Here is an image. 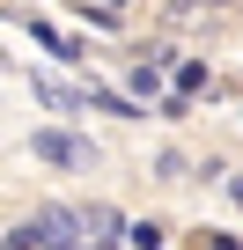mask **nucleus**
Listing matches in <instances>:
<instances>
[{"instance_id": "nucleus-1", "label": "nucleus", "mask_w": 243, "mask_h": 250, "mask_svg": "<svg viewBox=\"0 0 243 250\" xmlns=\"http://www.w3.org/2000/svg\"><path fill=\"white\" fill-rule=\"evenodd\" d=\"M30 155H37V162H59V169H88V162H96V147H88L81 133H59V125L30 133Z\"/></svg>"}, {"instance_id": "nucleus-3", "label": "nucleus", "mask_w": 243, "mask_h": 250, "mask_svg": "<svg viewBox=\"0 0 243 250\" xmlns=\"http://www.w3.org/2000/svg\"><path fill=\"white\" fill-rule=\"evenodd\" d=\"M155 88H162V74H155V66H133V96H140V103H148V96H155Z\"/></svg>"}, {"instance_id": "nucleus-2", "label": "nucleus", "mask_w": 243, "mask_h": 250, "mask_svg": "<svg viewBox=\"0 0 243 250\" xmlns=\"http://www.w3.org/2000/svg\"><path fill=\"white\" fill-rule=\"evenodd\" d=\"M30 88H37V96H44L52 110H81V88H59V81H44V74H37Z\"/></svg>"}, {"instance_id": "nucleus-7", "label": "nucleus", "mask_w": 243, "mask_h": 250, "mask_svg": "<svg viewBox=\"0 0 243 250\" xmlns=\"http://www.w3.org/2000/svg\"><path fill=\"white\" fill-rule=\"evenodd\" d=\"M228 199H236V206H243V177H228Z\"/></svg>"}, {"instance_id": "nucleus-5", "label": "nucleus", "mask_w": 243, "mask_h": 250, "mask_svg": "<svg viewBox=\"0 0 243 250\" xmlns=\"http://www.w3.org/2000/svg\"><path fill=\"white\" fill-rule=\"evenodd\" d=\"M126 235H133V250H162V228H155V221H140V228H126Z\"/></svg>"}, {"instance_id": "nucleus-6", "label": "nucleus", "mask_w": 243, "mask_h": 250, "mask_svg": "<svg viewBox=\"0 0 243 250\" xmlns=\"http://www.w3.org/2000/svg\"><path fill=\"white\" fill-rule=\"evenodd\" d=\"M206 250H236V235H214V228H206Z\"/></svg>"}, {"instance_id": "nucleus-4", "label": "nucleus", "mask_w": 243, "mask_h": 250, "mask_svg": "<svg viewBox=\"0 0 243 250\" xmlns=\"http://www.w3.org/2000/svg\"><path fill=\"white\" fill-rule=\"evenodd\" d=\"M206 88V66H177V96H199Z\"/></svg>"}]
</instances>
